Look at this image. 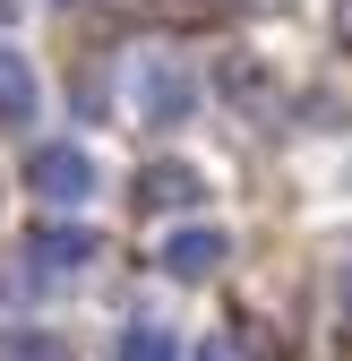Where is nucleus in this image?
<instances>
[{
  "label": "nucleus",
  "instance_id": "nucleus-1",
  "mask_svg": "<svg viewBox=\"0 0 352 361\" xmlns=\"http://www.w3.org/2000/svg\"><path fill=\"white\" fill-rule=\"evenodd\" d=\"M26 190L34 198H52V207H77V198H95V155L52 138V147H26Z\"/></svg>",
  "mask_w": 352,
  "mask_h": 361
},
{
  "label": "nucleus",
  "instance_id": "nucleus-2",
  "mask_svg": "<svg viewBox=\"0 0 352 361\" xmlns=\"http://www.w3.org/2000/svg\"><path fill=\"white\" fill-rule=\"evenodd\" d=\"M189 104H198V78L181 61H138V121L146 129H181Z\"/></svg>",
  "mask_w": 352,
  "mask_h": 361
},
{
  "label": "nucleus",
  "instance_id": "nucleus-3",
  "mask_svg": "<svg viewBox=\"0 0 352 361\" xmlns=\"http://www.w3.org/2000/svg\"><path fill=\"white\" fill-rule=\"evenodd\" d=\"M95 258H103L95 224H34V233H26V267H61V276H69V267H95Z\"/></svg>",
  "mask_w": 352,
  "mask_h": 361
},
{
  "label": "nucleus",
  "instance_id": "nucleus-4",
  "mask_svg": "<svg viewBox=\"0 0 352 361\" xmlns=\"http://www.w3.org/2000/svg\"><path fill=\"white\" fill-rule=\"evenodd\" d=\"M224 233H215V224H189V233H172L163 241V276H215V267H224Z\"/></svg>",
  "mask_w": 352,
  "mask_h": 361
},
{
  "label": "nucleus",
  "instance_id": "nucleus-5",
  "mask_svg": "<svg viewBox=\"0 0 352 361\" xmlns=\"http://www.w3.org/2000/svg\"><path fill=\"white\" fill-rule=\"evenodd\" d=\"M138 207H146V215L198 207V172H181V164H155V172H138Z\"/></svg>",
  "mask_w": 352,
  "mask_h": 361
},
{
  "label": "nucleus",
  "instance_id": "nucleus-6",
  "mask_svg": "<svg viewBox=\"0 0 352 361\" xmlns=\"http://www.w3.org/2000/svg\"><path fill=\"white\" fill-rule=\"evenodd\" d=\"M0 121H34V61L26 52H9V43H0Z\"/></svg>",
  "mask_w": 352,
  "mask_h": 361
},
{
  "label": "nucleus",
  "instance_id": "nucleus-7",
  "mask_svg": "<svg viewBox=\"0 0 352 361\" xmlns=\"http://www.w3.org/2000/svg\"><path fill=\"white\" fill-rule=\"evenodd\" d=\"M120 361H181V336H172V327H129Z\"/></svg>",
  "mask_w": 352,
  "mask_h": 361
},
{
  "label": "nucleus",
  "instance_id": "nucleus-8",
  "mask_svg": "<svg viewBox=\"0 0 352 361\" xmlns=\"http://www.w3.org/2000/svg\"><path fill=\"white\" fill-rule=\"evenodd\" d=\"M0 361H69V344L61 336H34V327H9V336H0Z\"/></svg>",
  "mask_w": 352,
  "mask_h": 361
},
{
  "label": "nucleus",
  "instance_id": "nucleus-9",
  "mask_svg": "<svg viewBox=\"0 0 352 361\" xmlns=\"http://www.w3.org/2000/svg\"><path fill=\"white\" fill-rule=\"evenodd\" d=\"M206 361H258V344L241 327H224V336H206Z\"/></svg>",
  "mask_w": 352,
  "mask_h": 361
},
{
  "label": "nucleus",
  "instance_id": "nucleus-10",
  "mask_svg": "<svg viewBox=\"0 0 352 361\" xmlns=\"http://www.w3.org/2000/svg\"><path fill=\"white\" fill-rule=\"evenodd\" d=\"M335 35H344V43H352V0H335Z\"/></svg>",
  "mask_w": 352,
  "mask_h": 361
}]
</instances>
